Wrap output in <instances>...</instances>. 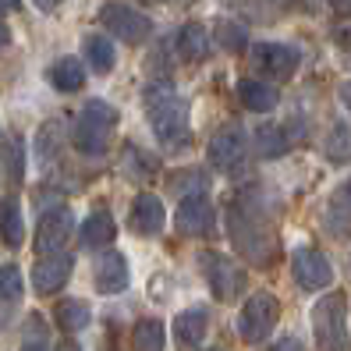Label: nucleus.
<instances>
[{"label":"nucleus","mask_w":351,"mask_h":351,"mask_svg":"<svg viewBox=\"0 0 351 351\" xmlns=\"http://www.w3.org/2000/svg\"><path fill=\"white\" fill-rule=\"evenodd\" d=\"M206 330H210V313H206L202 305L184 308V313L174 316V341L181 348H199L202 337H206Z\"/></svg>","instance_id":"nucleus-18"},{"label":"nucleus","mask_w":351,"mask_h":351,"mask_svg":"<svg viewBox=\"0 0 351 351\" xmlns=\"http://www.w3.org/2000/svg\"><path fill=\"white\" fill-rule=\"evenodd\" d=\"M22 351H50V344H47V326H43V319H39V316H32L29 326H25Z\"/></svg>","instance_id":"nucleus-32"},{"label":"nucleus","mask_w":351,"mask_h":351,"mask_svg":"<svg viewBox=\"0 0 351 351\" xmlns=\"http://www.w3.org/2000/svg\"><path fill=\"white\" fill-rule=\"evenodd\" d=\"M4 47H11V29L0 22V50H4Z\"/></svg>","instance_id":"nucleus-37"},{"label":"nucleus","mask_w":351,"mask_h":351,"mask_svg":"<svg viewBox=\"0 0 351 351\" xmlns=\"http://www.w3.org/2000/svg\"><path fill=\"white\" fill-rule=\"evenodd\" d=\"M313 334L319 351H351L348 334V298L341 291H330L313 305Z\"/></svg>","instance_id":"nucleus-4"},{"label":"nucleus","mask_w":351,"mask_h":351,"mask_svg":"<svg viewBox=\"0 0 351 351\" xmlns=\"http://www.w3.org/2000/svg\"><path fill=\"white\" fill-rule=\"evenodd\" d=\"M227 238L234 252L245 256L252 266H274L280 259V238L277 227L270 223V213L259 202V189L241 192L227 206Z\"/></svg>","instance_id":"nucleus-1"},{"label":"nucleus","mask_w":351,"mask_h":351,"mask_svg":"<svg viewBox=\"0 0 351 351\" xmlns=\"http://www.w3.org/2000/svg\"><path fill=\"white\" fill-rule=\"evenodd\" d=\"M167 189L174 195H206L210 192V174H206L202 167H181L174 174H167Z\"/></svg>","instance_id":"nucleus-23"},{"label":"nucleus","mask_w":351,"mask_h":351,"mask_svg":"<svg viewBox=\"0 0 351 351\" xmlns=\"http://www.w3.org/2000/svg\"><path fill=\"white\" fill-rule=\"evenodd\" d=\"M337 199H341V202L348 206V210H351V178H348V181L341 184V192H337Z\"/></svg>","instance_id":"nucleus-35"},{"label":"nucleus","mask_w":351,"mask_h":351,"mask_svg":"<svg viewBox=\"0 0 351 351\" xmlns=\"http://www.w3.org/2000/svg\"><path fill=\"white\" fill-rule=\"evenodd\" d=\"M238 99H241V107L252 110V114H270V110H277L280 93H277V86H270V82H263V78H245L238 86Z\"/></svg>","instance_id":"nucleus-17"},{"label":"nucleus","mask_w":351,"mask_h":351,"mask_svg":"<svg viewBox=\"0 0 351 351\" xmlns=\"http://www.w3.org/2000/svg\"><path fill=\"white\" fill-rule=\"evenodd\" d=\"M57 323H60V330H68V334H78V330H86L89 326V319H93V308L82 302V298H64L57 305Z\"/></svg>","instance_id":"nucleus-26"},{"label":"nucleus","mask_w":351,"mask_h":351,"mask_svg":"<svg viewBox=\"0 0 351 351\" xmlns=\"http://www.w3.org/2000/svg\"><path fill=\"white\" fill-rule=\"evenodd\" d=\"M291 274L302 291H323V287L334 284V266L313 245H298L291 252Z\"/></svg>","instance_id":"nucleus-7"},{"label":"nucleus","mask_w":351,"mask_h":351,"mask_svg":"<svg viewBox=\"0 0 351 351\" xmlns=\"http://www.w3.org/2000/svg\"><path fill=\"white\" fill-rule=\"evenodd\" d=\"M280 319V302L270 295V291H259L252 295L249 302L241 305V316H238V334L249 341V344H259L274 334V326Z\"/></svg>","instance_id":"nucleus-6"},{"label":"nucleus","mask_w":351,"mask_h":351,"mask_svg":"<svg viewBox=\"0 0 351 351\" xmlns=\"http://www.w3.org/2000/svg\"><path fill=\"white\" fill-rule=\"evenodd\" d=\"M25 291V277L14 263H0V302H18Z\"/></svg>","instance_id":"nucleus-31"},{"label":"nucleus","mask_w":351,"mask_h":351,"mask_svg":"<svg viewBox=\"0 0 351 351\" xmlns=\"http://www.w3.org/2000/svg\"><path fill=\"white\" fill-rule=\"evenodd\" d=\"M213 202L210 195H184L178 202V210H174V227L181 234H189V238H202V234H210L213 231Z\"/></svg>","instance_id":"nucleus-10"},{"label":"nucleus","mask_w":351,"mask_h":351,"mask_svg":"<svg viewBox=\"0 0 351 351\" xmlns=\"http://www.w3.org/2000/svg\"><path fill=\"white\" fill-rule=\"evenodd\" d=\"M142 107H146L149 128L156 142L167 153H181L189 146V103H184L167 82H149L142 93Z\"/></svg>","instance_id":"nucleus-2"},{"label":"nucleus","mask_w":351,"mask_h":351,"mask_svg":"<svg viewBox=\"0 0 351 351\" xmlns=\"http://www.w3.org/2000/svg\"><path fill=\"white\" fill-rule=\"evenodd\" d=\"M93 280H96V291H99V295H121V291H128L132 270H128L125 252L103 249V256H99L96 266H93Z\"/></svg>","instance_id":"nucleus-12"},{"label":"nucleus","mask_w":351,"mask_h":351,"mask_svg":"<svg viewBox=\"0 0 351 351\" xmlns=\"http://www.w3.org/2000/svg\"><path fill=\"white\" fill-rule=\"evenodd\" d=\"M57 4H60V0H36V8H39V11H53Z\"/></svg>","instance_id":"nucleus-39"},{"label":"nucleus","mask_w":351,"mask_h":351,"mask_svg":"<svg viewBox=\"0 0 351 351\" xmlns=\"http://www.w3.org/2000/svg\"><path fill=\"white\" fill-rule=\"evenodd\" d=\"M71 270H75V256H68V252L43 256L32 266V291L36 295H57L71 280Z\"/></svg>","instance_id":"nucleus-13"},{"label":"nucleus","mask_w":351,"mask_h":351,"mask_svg":"<svg viewBox=\"0 0 351 351\" xmlns=\"http://www.w3.org/2000/svg\"><path fill=\"white\" fill-rule=\"evenodd\" d=\"M82 53H86L89 68L96 75H107L114 68V60H117V50H114V43L107 36H86V39H82Z\"/></svg>","instance_id":"nucleus-24"},{"label":"nucleus","mask_w":351,"mask_h":351,"mask_svg":"<svg viewBox=\"0 0 351 351\" xmlns=\"http://www.w3.org/2000/svg\"><path fill=\"white\" fill-rule=\"evenodd\" d=\"M302 68V50L287 47V43H259L256 47V71L266 78H295Z\"/></svg>","instance_id":"nucleus-11"},{"label":"nucleus","mask_w":351,"mask_h":351,"mask_svg":"<svg viewBox=\"0 0 351 351\" xmlns=\"http://www.w3.org/2000/svg\"><path fill=\"white\" fill-rule=\"evenodd\" d=\"M60 149H64V125H60V121H47V125L36 132V160H39V167H53V163L60 160Z\"/></svg>","instance_id":"nucleus-21"},{"label":"nucleus","mask_w":351,"mask_h":351,"mask_svg":"<svg viewBox=\"0 0 351 351\" xmlns=\"http://www.w3.org/2000/svg\"><path fill=\"white\" fill-rule=\"evenodd\" d=\"M213 39L217 47L227 50V53H241L245 47H249V29H245L241 22H231V18H220L217 29H213Z\"/></svg>","instance_id":"nucleus-27"},{"label":"nucleus","mask_w":351,"mask_h":351,"mask_svg":"<svg viewBox=\"0 0 351 351\" xmlns=\"http://www.w3.org/2000/svg\"><path fill=\"white\" fill-rule=\"evenodd\" d=\"M330 4H334L337 14H351V0H330Z\"/></svg>","instance_id":"nucleus-36"},{"label":"nucleus","mask_w":351,"mask_h":351,"mask_svg":"<svg viewBox=\"0 0 351 351\" xmlns=\"http://www.w3.org/2000/svg\"><path fill=\"white\" fill-rule=\"evenodd\" d=\"M270 351H305V348H302V341H298V337H280Z\"/></svg>","instance_id":"nucleus-33"},{"label":"nucleus","mask_w":351,"mask_h":351,"mask_svg":"<svg viewBox=\"0 0 351 351\" xmlns=\"http://www.w3.org/2000/svg\"><path fill=\"white\" fill-rule=\"evenodd\" d=\"M341 103L351 110V82H344V86H341Z\"/></svg>","instance_id":"nucleus-38"},{"label":"nucleus","mask_w":351,"mask_h":351,"mask_svg":"<svg viewBox=\"0 0 351 351\" xmlns=\"http://www.w3.org/2000/svg\"><path fill=\"white\" fill-rule=\"evenodd\" d=\"M99 25L114 32L121 43H128V47H138V43H146L153 25H149V18L135 11L132 4H121V0H110V4H103L99 8Z\"/></svg>","instance_id":"nucleus-5"},{"label":"nucleus","mask_w":351,"mask_h":351,"mask_svg":"<svg viewBox=\"0 0 351 351\" xmlns=\"http://www.w3.org/2000/svg\"><path fill=\"white\" fill-rule=\"evenodd\" d=\"M167 223V210L163 202L153 195V192H138L132 199V210H128V227L138 234V238H156Z\"/></svg>","instance_id":"nucleus-15"},{"label":"nucleus","mask_w":351,"mask_h":351,"mask_svg":"<svg viewBox=\"0 0 351 351\" xmlns=\"http://www.w3.org/2000/svg\"><path fill=\"white\" fill-rule=\"evenodd\" d=\"M47 78L57 93H78L86 86V68H82L78 57H57L53 64L47 68Z\"/></svg>","instance_id":"nucleus-19"},{"label":"nucleus","mask_w":351,"mask_h":351,"mask_svg":"<svg viewBox=\"0 0 351 351\" xmlns=\"http://www.w3.org/2000/svg\"><path fill=\"white\" fill-rule=\"evenodd\" d=\"M330 163H348L351 160V125L348 121H334V128L326 135V146H323Z\"/></svg>","instance_id":"nucleus-28"},{"label":"nucleus","mask_w":351,"mask_h":351,"mask_svg":"<svg viewBox=\"0 0 351 351\" xmlns=\"http://www.w3.org/2000/svg\"><path fill=\"white\" fill-rule=\"evenodd\" d=\"M57 351H82V348H78L75 341H60V344H57Z\"/></svg>","instance_id":"nucleus-40"},{"label":"nucleus","mask_w":351,"mask_h":351,"mask_svg":"<svg viewBox=\"0 0 351 351\" xmlns=\"http://www.w3.org/2000/svg\"><path fill=\"white\" fill-rule=\"evenodd\" d=\"M210 167L220 174H238L245 167V135L238 125H227L210 138Z\"/></svg>","instance_id":"nucleus-9"},{"label":"nucleus","mask_w":351,"mask_h":351,"mask_svg":"<svg viewBox=\"0 0 351 351\" xmlns=\"http://www.w3.org/2000/svg\"><path fill=\"white\" fill-rule=\"evenodd\" d=\"M117 238V223L107 210H93L86 220H82V231H78V245L82 249H89V252H103V249H110Z\"/></svg>","instance_id":"nucleus-16"},{"label":"nucleus","mask_w":351,"mask_h":351,"mask_svg":"<svg viewBox=\"0 0 351 351\" xmlns=\"http://www.w3.org/2000/svg\"><path fill=\"white\" fill-rule=\"evenodd\" d=\"M71 231H75V213L68 210V206H53V210H47L43 217H39L36 238H32L36 252H39V256H53V252H60V249L68 245Z\"/></svg>","instance_id":"nucleus-8"},{"label":"nucleus","mask_w":351,"mask_h":351,"mask_svg":"<svg viewBox=\"0 0 351 351\" xmlns=\"http://www.w3.org/2000/svg\"><path fill=\"white\" fill-rule=\"evenodd\" d=\"M4 171H8V184L18 189L25 178V142L22 138H8L4 146Z\"/></svg>","instance_id":"nucleus-30"},{"label":"nucleus","mask_w":351,"mask_h":351,"mask_svg":"<svg viewBox=\"0 0 351 351\" xmlns=\"http://www.w3.org/2000/svg\"><path fill=\"white\" fill-rule=\"evenodd\" d=\"M287 135H284V128H277V125H263L259 132H256V153L259 156H266V160H274V156H284L287 153Z\"/></svg>","instance_id":"nucleus-29"},{"label":"nucleus","mask_w":351,"mask_h":351,"mask_svg":"<svg viewBox=\"0 0 351 351\" xmlns=\"http://www.w3.org/2000/svg\"><path fill=\"white\" fill-rule=\"evenodd\" d=\"M22 11V0H0V14H14Z\"/></svg>","instance_id":"nucleus-34"},{"label":"nucleus","mask_w":351,"mask_h":351,"mask_svg":"<svg viewBox=\"0 0 351 351\" xmlns=\"http://www.w3.org/2000/svg\"><path fill=\"white\" fill-rule=\"evenodd\" d=\"M178 53H181V60H202L210 53V36H206V29L199 22H184L178 29Z\"/></svg>","instance_id":"nucleus-22"},{"label":"nucleus","mask_w":351,"mask_h":351,"mask_svg":"<svg viewBox=\"0 0 351 351\" xmlns=\"http://www.w3.org/2000/svg\"><path fill=\"white\" fill-rule=\"evenodd\" d=\"M202 263H206V280H210V287H213V298L231 302L245 291V270L241 266H234L223 256H206Z\"/></svg>","instance_id":"nucleus-14"},{"label":"nucleus","mask_w":351,"mask_h":351,"mask_svg":"<svg viewBox=\"0 0 351 351\" xmlns=\"http://www.w3.org/2000/svg\"><path fill=\"white\" fill-rule=\"evenodd\" d=\"M167 348V326L160 319H138L132 330V351H163Z\"/></svg>","instance_id":"nucleus-25"},{"label":"nucleus","mask_w":351,"mask_h":351,"mask_svg":"<svg viewBox=\"0 0 351 351\" xmlns=\"http://www.w3.org/2000/svg\"><path fill=\"white\" fill-rule=\"evenodd\" d=\"M117 107H110L107 99H89L78 110L75 125H71V142L82 156H103L110 146V138L117 132Z\"/></svg>","instance_id":"nucleus-3"},{"label":"nucleus","mask_w":351,"mask_h":351,"mask_svg":"<svg viewBox=\"0 0 351 351\" xmlns=\"http://www.w3.org/2000/svg\"><path fill=\"white\" fill-rule=\"evenodd\" d=\"M0 241L8 249H22L25 241V220H22V206H18L14 195L0 199Z\"/></svg>","instance_id":"nucleus-20"}]
</instances>
